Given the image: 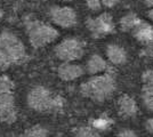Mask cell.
<instances>
[{
    "label": "cell",
    "mask_w": 153,
    "mask_h": 137,
    "mask_svg": "<svg viewBox=\"0 0 153 137\" xmlns=\"http://www.w3.org/2000/svg\"><path fill=\"white\" fill-rule=\"evenodd\" d=\"M26 59L23 42L10 32L0 33V67L7 69L21 64Z\"/></svg>",
    "instance_id": "cell-1"
},
{
    "label": "cell",
    "mask_w": 153,
    "mask_h": 137,
    "mask_svg": "<svg viewBox=\"0 0 153 137\" xmlns=\"http://www.w3.org/2000/svg\"><path fill=\"white\" fill-rule=\"evenodd\" d=\"M27 105L38 112L57 113L63 110L64 99L59 95H54L45 87L33 88L26 98Z\"/></svg>",
    "instance_id": "cell-2"
},
{
    "label": "cell",
    "mask_w": 153,
    "mask_h": 137,
    "mask_svg": "<svg viewBox=\"0 0 153 137\" xmlns=\"http://www.w3.org/2000/svg\"><path fill=\"white\" fill-rule=\"evenodd\" d=\"M115 87V80L111 74H95L81 85V94L95 102H103L114 93Z\"/></svg>",
    "instance_id": "cell-3"
},
{
    "label": "cell",
    "mask_w": 153,
    "mask_h": 137,
    "mask_svg": "<svg viewBox=\"0 0 153 137\" xmlns=\"http://www.w3.org/2000/svg\"><path fill=\"white\" fill-rule=\"evenodd\" d=\"M29 40L33 48H41L58 38V31L53 26L36 20H29L25 23Z\"/></svg>",
    "instance_id": "cell-4"
},
{
    "label": "cell",
    "mask_w": 153,
    "mask_h": 137,
    "mask_svg": "<svg viewBox=\"0 0 153 137\" xmlns=\"http://www.w3.org/2000/svg\"><path fill=\"white\" fill-rule=\"evenodd\" d=\"M85 53V46L81 40L76 38H68L59 42L55 48V54L64 62H71L81 59Z\"/></svg>",
    "instance_id": "cell-5"
},
{
    "label": "cell",
    "mask_w": 153,
    "mask_h": 137,
    "mask_svg": "<svg viewBox=\"0 0 153 137\" xmlns=\"http://www.w3.org/2000/svg\"><path fill=\"white\" fill-rule=\"evenodd\" d=\"M86 25L94 38H102L114 31L112 16L108 13L101 14L96 19H88Z\"/></svg>",
    "instance_id": "cell-6"
},
{
    "label": "cell",
    "mask_w": 153,
    "mask_h": 137,
    "mask_svg": "<svg viewBox=\"0 0 153 137\" xmlns=\"http://www.w3.org/2000/svg\"><path fill=\"white\" fill-rule=\"evenodd\" d=\"M51 21L56 25L68 29L76 25V14L70 7H53L49 12Z\"/></svg>",
    "instance_id": "cell-7"
},
{
    "label": "cell",
    "mask_w": 153,
    "mask_h": 137,
    "mask_svg": "<svg viewBox=\"0 0 153 137\" xmlns=\"http://www.w3.org/2000/svg\"><path fill=\"white\" fill-rule=\"evenodd\" d=\"M58 77L63 81H72L80 78L83 74V69L80 65L71 64L69 62H65L58 67Z\"/></svg>",
    "instance_id": "cell-8"
},
{
    "label": "cell",
    "mask_w": 153,
    "mask_h": 137,
    "mask_svg": "<svg viewBox=\"0 0 153 137\" xmlns=\"http://www.w3.org/2000/svg\"><path fill=\"white\" fill-rule=\"evenodd\" d=\"M118 110L123 118H133L137 113V104L134 98L128 95H122L118 101Z\"/></svg>",
    "instance_id": "cell-9"
},
{
    "label": "cell",
    "mask_w": 153,
    "mask_h": 137,
    "mask_svg": "<svg viewBox=\"0 0 153 137\" xmlns=\"http://www.w3.org/2000/svg\"><path fill=\"white\" fill-rule=\"evenodd\" d=\"M134 36L135 38L138 40L140 42L143 44H150L153 41V29L152 25L144 21H138L134 29Z\"/></svg>",
    "instance_id": "cell-10"
},
{
    "label": "cell",
    "mask_w": 153,
    "mask_h": 137,
    "mask_svg": "<svg viewBox=\"0 0 153 137\" xmlns=\"http://www.w3.org/2000/svg\"><path fill=\"white\" fill-rule=\"evenodd\" d=\"M106 55L108 61L114 65H121L125 64L127 61V53L126 50L118 45H108L106 48Z\"/></svg>",
    "instance_id": "cell-11"
},
{
    "label": "cell",
    "mask_w": 153,
    "mask_h": 137,
    "mask_svg": "<svg viewBox=\"0 0 153 137\" xmlns=\"http://www.w3.org/2000/svg\"><path fill=\"white\" fill-rule=\"evenodd\" d=\"M108 69V64L100 55H93L87 62V72L90 74H100Z\"/></svg>",
    "instance_id": "cell-12"
},
{
    "label": "cell",
    "mask_w": 153,
    "mask_h": 137,
    "mask_svg": "<svg viewBox=\"0 0 153 137\" xmlns=\"http://www.w3.org/2000/svg\"><path fill=\"white\" fill-rule=\"evenodd\" d=\"M17 119V112L15 106H8L5 109H0V121L5 124H14Z\"/></svg>",
    "instance_id": "cell-13"
},
{
    "label": "cell",
    "mask_w": 153,
    "mask_h": 137,
    "mask_svg": "<svg viewBox=\"0 0 153 137\" xmlns=\"http://www.w3.org/2000/svg\"><path fill=\"white\" fill-rule=\"evenodd\" d=\"M138 21H140L138 17L135 14H127L126 16H123L120 20V27H121L122 31H125V32L131 31L136 26V24L138 23Z\"/></svg>",
    "instance_id": "cell-14"
},
{
    "label": "cell",
    "mask_w": 153,
    "mask_h": 137,
    "mask_svg": "<svg viewBox=\"0 0 153 137\" xmlns=\"http://www.w3.org/2000/svg\"><path fill=\"white\" fill-rule=\"evenodd\" d=\"M143 101L149 110L153 111V85H144L143 87Z\"/></svg>",
    "instance_id": "cell-15"
},
{
    "label": "cell",
    "mask_w": 153,
    "mask_h": 137,
    "mask_svg": "<svg viewBox=\"0 0 153 137\" xmlns=\"http://www.w3.org/2000/svg\"><path fill=\"white\" fill-rule=\"evenodd\" d=\"M112 124V120L108 119L106 117H101L97 118V119H94L91 121V127L96 129L97 131H102V130H106L108 127Z\"/></svg>",
    "instance_id": "cell-16"
},
{
    "label": "cell",
    "mask_w": 153,
    "mask_h": 137,
    "mask_svg": "<svg viewBox=\"0 0 153 137\" xmlns=\"http://www.w3.org/2000/svg\"><path fill=\"white\" fill-rule=\"evenodd\" d=\"M48 130L44 128L40 124H36L31 128L26 129L25 133H24V136H30V137H46L48 136Z\"/></svg>",
    "instance_id": "cell-17"
},
{
    "label": "cell",
    "mask_w": 153,
    "mask_h": 137,
    "mask_svg": "<svg viewBox=\"0 0 153 137\" xmlns=\"http://www.w3.org/2000/svg\"><path fill=\"white\" fill-rule=\"evenodd\" d=\"M15 104V99L12 93L0 91V109H5L8 106H13Z\"/></svg>",
    "instance_id": "cell-18"
},
{
    "label": "cell",
    "mask_w": 153,
    "mask_h": 137,
    "mask_svg": "<svg viewBox=\"0 0 153 137\" xmlns=\"http://www.w3.org/2000/svg\"><path fill=\"white\" fill-rule=\"evenodd\" d=\"M76 136L80 137H95V136H100L98 131L94 129L93 127H80L78 128L76 131Z\"/></svg>",
    "instance_id": "cell-19"
},
{
    "label": "cell",
    "mask_w": 153,
    "mask_h": 137,
    "mask_svg": "<svg viewBox=\"0 0 153 137\" xmlns=\"http://www.w3.org/2000/svg\"><path fill=\"white\" fill-rule=\"evenodd\" d=\"M14 89V82L7 76H0V91L12 93Z\"/></svg>",
    "instance_id": "cell-20"
},
{
    "label": "cell",
    "mask_w": 153,
    "mask_h": 137,
    "mask_svg": "<svg viewBox=\"0 0 153 137\" xmlns=\"http://www.w3.org/2000/svg\"><path fill=\"white\" fill-rule=\"evenodd\" d=\"M86 2H87L88 8H89L90 10H93V12H98L102 8L101 0H86Z\"/></svg>",
    "instance_id": "cell-21"
},
{
    "label": "cell",
    "mask_w": 153,
    "mask_h": 137,
    "mask_svg": "<svg viewBox=\"0 0 153 137\" xmlns=\"http://www.w3.org/2000/svg\"><path fill=\"white\" fill-rule=\"evenodd\" d=\"M143 84L144 85H153V70H147L143 74Z\"/></svg>",
    "instance_id": "cell-22"
},
{
    "label": "cell",
    "mask_w": 153,
    "mask_h": 137,
    "mask_svg": "<svg viewBox=\"0 0 153 137\" xmlns=\"http://www.w3.org/2000/svg\"><path fill=\"white\" fill-rule=\"evenodd\" d=\"M118 136L120 137H135L136 134H135L134 130H130V129H123V130L119 131Z\"/></svg>",
    "instance_id": "cell-23"
},
{
    "label": "cell",
    "mask_w": 153,
    "mask_h": 137,
    "mask_svg": "<svg viewBox=\"0 0 153 137\" xmlns=\"http://www.w3.org/2000/svg\"><path fill=\"white\" fill-rule=\"evenodd\" d=\"M118 1H119V0H101V4H102V6H104V7L112 8V7H114L115 5L118 4Z\"/></svg>",
    "instance_id": "cell-24"
},
{
    "label": "cell",
    "mask_w": 153,
    "mask_h": 137,
    "mask_svg": "<svg viewBox=\"0 0 153 137\" xmlns=\"http://www.w3.org/2000/svg\"><path fill=\"white\" fill-rule=\"evenodd\" d=\"M146 48L143 50V55L145 56H153V41L150 44H146Z\"/></svg>",
    "instance_id": "cell-25"
},
{
    "label": "cell",
    "mask_w": 153,
    "mask_h": 137,
    "mask_svg": "<svg viewBox=\"0 0 153 137\" xmlns=\"http://www.w3.org/2000/svg\"><path fill=\"white\" fill-rule=\"evenodd\" d=\"M145 128L150 134H153V118L149 119L146 122H145Z\"/></svg>",
    "instance_id": "cell-26"
},
{
    "label": "cell",
    "mask_w": 153,
    "mask_h": 137,
    "mask_svg": "<svg viewBox=\"0 0 153 137\" xmlns=\"http://www.w3.org/2000/svg\"><path fill=\"white\" fill-rule=\"evenodd\" d=\"M147 17L153 22V7L149 10V12H147Z\"/></svg>",
    "instance_id": "cell-27"
},
{
    "label": "cell",
    "mask_w": 153,
    "mask_h": 137,
    "mask_svg": "<svg viewBox=\"0 0 153 137\" xmlns=\"http://www.w3.org/2000/svg\"><path fill=\"white\" fill-rule=\"evenodd\" d=\"M145 5L149 8H152L153 7V0H145Z\"/></svg>",
    "instance_id": "cell-28"
},
{
    "label": "cell",
    "mask_w": 153,
    "mask_h": 137,
    "mask_svg": "<svg viewBox=\"0 0 153 137\" xmlns=\"http://www.w3.org/2000/svg\"><path fill=\"white\" fill-rule=\"evenodd\" d=\"M2 17H4V12L0 9V21L2 20Z\"/></svg>",
    "instance_id": "cell-29"
},
{
    "label": "cell",
    "mask_w": 153,
    "mask_h": 137,
    "mask_svg": "<svg viewBox=\"0 0 153 137\" xmlns=\"http://www.w3.org/2000/svg\"><path fill=\"white\" fill-rule=\"evenodd\" d=\"M62 1H66V2H69V1H72V0H62Z\"/></svg>",
    "instance_id": "cell-30"
},
{
    "label": "cell",
    "mask_w": 153,
    "mask_h": 137,
    "mask_svg": "<svg viewBox=\"0 0 153 137\" xmlns=\"http://www.w3.org/2000/svg\"><path fill=\"white\" fill-rule=\"evenodd\" d=\"M152 29H153V25H152Z\"/></svg>",
    "instance_id": "cell-31"
}]
</instances>
